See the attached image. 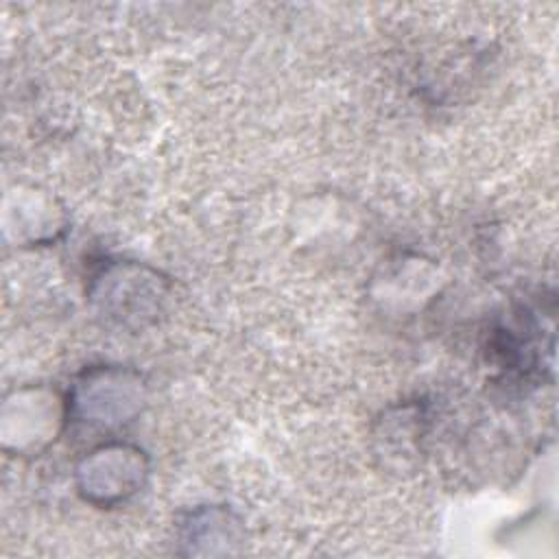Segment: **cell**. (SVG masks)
Wrapping results in <instances>:
<instances>
[{"instance_id":"cell-1","label":"cell","mask_w":559,"mask_h":559,"mask_svg":"<svg viewBox=\"0 0 559 559\" xmlns=\"http://www.w3.org/2000/svg\"><path fill=\"white\" fill-rule=\"evenodd\" d=\"M144 376L129 365H90L70 384L68 419L92 430H116L131 424L146 406Z\"/></svg>"},{"instance_id":"cell-2","label":"cell","mask_w":559,"mask_h":559,"mask_svg":"<svg viewBox=\"0 0 559 559\" xmlns=\"http://www.w3.org/2000/svg\"><path fill=\"white\" fill-rule=\"evenodd\" d=\"M168 293L166 277L140 262L109 260L90 282L87 297L111 325L140 330L153 323Z\"/></svg>"},{"instance_id":"cell-5","label":"cell","mask_w":559,"mask_h":559,"mask_svg":"<svg viewBox=\"0 0 559 559\" xmlns=\"http://www.w3.org/2000/svg\"><path fill=\"white\" fill-rule=\"evenodd\" d=\"M240 539V520L225 507H197L179 524V544L190 555H229Z\"/></svg>"},{"instance_id":"cell-3","label":"cell","mask_w":559,"mask_h":559,"mask_svg":"<svg viewBox=\"0 0 559 559\" xmlns=\"http://www.w3.org/2000/svg\"><path fill=\"white\" fill-rule=\"evenodd\" d=\"M146 452L127 441H107L85 452L74 467L76 493L96 509L129 502L148 480Z\"/></svg>"},{"instance_id":"cell-4","label":"cell","mask_w":559,"mask_h":559,"mask_svg":"<svg viewBox=\"0 0 559 559\" xmlns=\"http://www.w3.org/2000/svg\"><path fill=\"white\" fill-rule=\"evenodd\" d=\"M68 419V400L48 386H22L4 400L2 441L17 454L46 450Z\"/></svg>"}]
</instances>
